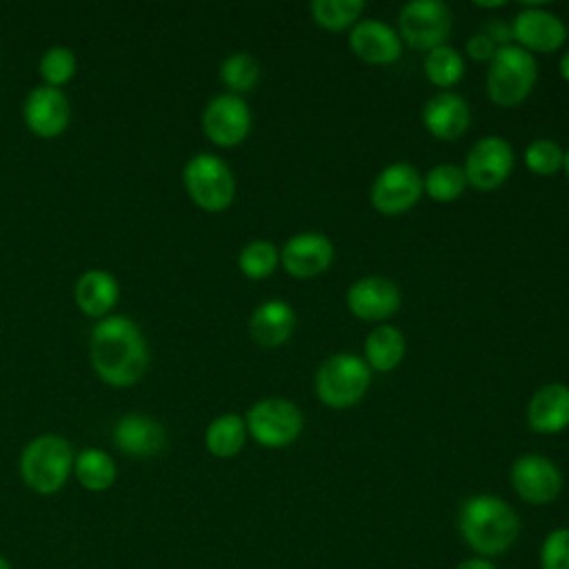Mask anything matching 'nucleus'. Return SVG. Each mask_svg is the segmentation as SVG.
<instances>
[{
    "instance_id": "dca6fc26",
    "label": "nucleus",
    "mask_w": 569,
    "mask_h": 569,
    "mask_svg": "<svg viewBox=\"0 0 569 569\" xmlns=\"http://www.w3.org/2000/svg\"><path fill=\"white\" fill-rule=\"evenodd\" d=\"M280 262L293 278L320 276L333 262V242L318 231L298 233L280 249Z\"/></svg>"
},
{
    "instance_id": "2f4dec72",
    "label": "nucleus",
    "mask_w": 569,
    "mask_h": 569,
    "mask_svg": "<svg viewBox=\"0 0 569 569\" xmlns=\"http://www.w3.org/2000/svg\"><path fill=\"white\" fill-rule=\"evenodd\" d=\"M565 149L551 138H536L525 149V164L536 176H553L562 169Z\"/></svg>"
},
{
    "instance_id": "b1692460",
    "label": "nucleus",
    "mask_w": 569,
    "mask_h": 569,
    "mask_svg": "<svg viewBox=\"0 0 569 569\" xmlns=\"http://www.w3.org/2000/svg\"><path fill=\"white\" fill-rule=\"evenodd\" d=\"M247 442V425L238 413H222L209 422L204 431V447L216 458H233Z\"/></svg>"
},
{
    "instance_id": "7ed1b4c3",
    "label": "nucleus",
    "mask_w": 569,
    "mask_h": 569,
    "mask_svg": "<svg viewBox=\"0 0 569 569\" xmlns=\"http://www.w3.org/2000/svg\"><path fill=\"white\" fill-rule=\"evenodd\" d=\"M73 460L76 453L67 438L42 433L24 445L20 453V476L31 491L51 496L60 491L73 473Z\"/></svg>"
},
{
    "instance_id": "bb28decb",
    "label": "nucleus",
    "mask_w": 569,
    "mask_h": 569,
    "mask_svg": "<svg viewBox=\"0 0 569 569\" xmlns=\"http://www.w3.org/2000/svg\"><path fill=\"white\" fill-rule=\"evenodd\" d=\"M425 73L433 87L451 89L460 82V78L465 73V60L453 47L440 44V47L427 51Z\"/></svg>"
},
{
    "instance_id": "423d86ee",
    "label": "nucleus",
    "mask_w": 569,
    "mask_h": 569,
    "mask_svg": "<svg viewBox=\"0 0 569 569\" xmlns=\"http://www.w3.org/2000/svg\"><path fill=\"white\" fill-rule=\"evenodd\" d=\"M189 198L204 211H224L236 196V178L229 164L216 153H196L182 169Z\"/></svg>"
},
{
    "instance_id": "4c0bfd02",
    "label": "nucleus",
    "mask_w": 569,
    "mask_h": 569,
    "mask_svg": "<svg viewBox=\"0 0 569 569\" xmlns=\"http://www.w3.org/2000/svg\"><path fill=\"white\" fill-rule=\"evenodd\" d=\"M562 169H565V173H567V178H569V149L565 151V162H562Z\"/></svg>"
},
{
    "instance_id": "393cba45",
    "label": "nucleus",
    "mask_w": 569,
    "mask_h": 569,
    "mask_svg": "<svg viewBox=\"0 0 569 569\" xmlns=\"http://www.w3.org/2000/svg\"><path fill=\"white\" fill-rule=\"evenodd\" d=\"M116 462L107 451L89 447L76 453L73 476L87 491H107L116 482Z\"/></svg>"
},
{
    "instance_id": "9d476101",
    "label": "nucleus",
    "mask_w": 569,
    "mask_h": 569,
    "mask_svg": "<svg viewBox=\"0 0 569 569\" xmlns=\"http://www.w3.org/2000/svg\"><path fill=\"white\" fill-rule=\"evenodd\" d=\"M462 171L467 176V184L480 191L498 189L513 171V149L500 136L480 138L467 151Z\"/></svg>"
},
{
    "instance_id": "c85d7f7f",
    "label": "nucleus",
    "mask_w": 569,
    "mask_h": 569,
    "mask_svg": "<svg viewBox=\"0 0 569 569\" xmlns=\"http://www.w3.org/2000/svg\"><path fill=\"white\" fill-rule=\"evenodd\" d=\"M313 20L329 31H342L358 22L365 2L362 0H316L311 2Z\"/></svg>"
},
{
    "instance_id": "20e7f679",
    "label": "nucleus",
    "mask_w": 569,
    "mask_h": 569,
    "mask_svg": "<svg viewBox=\"0 0 569 569\" xmlns=\"http://www.w3.org/2000/svg\"><path fill=\"white\" fill-rule=\"evenodd\" d=\"M538 80L536 58L518 44L498 47L489 60L487 96L498 107H518L533 91Z\"/></svg>"
},
{
    "instance_id": "473e14b6",
    "label": "nucleus",
    "mask_w": 569,
    "mask_h": 569,
    "mask_svg": "<svg viewBox=\"0 0 569 569\" xmlns=\"http://www.w3.org/2000/svg\"><path fill=\"white\" fill-rule=\"evenodd\" d=\"M540 569H569V527L551 529L538 551Z\"/></svg>"
},
{
    "instance_id": "9b49d317",
    "label": "nucleus",
    "mask_w": 569,
    "mask_h": 569,
    "mask_svg": "<svg viewBox=\"0 0 569 569\" xmlns=\"http://www.w3.org/2000/svg\"><path fill=\"white\" fill-rule=\"evenodd\" d=\"M509 478L518 498L529 505H549L562 491V473L558 465L540 453L516 458Z\"/></svg>"
},
{
    "instance_id": "f3484780",
    "label": "nucleus",
    "mask_w": 569,
    "mask_h": 569,
    "mask_svg": "<svg viewBox=\"0 0 569 569\" xmlns=\"http://www.w3.org/2000/svg\"><path fill=\"white\" fill-rule=\"evenodd\" d=\"M351 51L369 64H391L402 53V40L398 31L380 20H358L349 33Z\"/></svg>"
},
{
    "instance_id": "2eb2a0df",
    "label": "nucleus",
    "mask_w": 569,
    "mask_h": 569,
    "mask_svg": "<svg viewBox=\"0 0 569 569\" xmlns=\"http://www.w3.org/2000/svg\"><path fill=\"white\" fill-rule=\"evenodd\" d=\"M347 307L358 320L382 322L400 307V289L385 276H365L347 291Z\"/></svg>"
},
{
    "instance_id": "a211bd4d",
    "label": "nucleus",
    "mask_w": 569,
    "mask_h": 569,
    "mask_svg": "<svg viewBox=\"0 0 569 569\" xmlns=\"http://www.w3.org/2000/svg\"><path fill=\"white\" fill-rule=\"evenodd\" d=\"M116 447L131 458H149L164 449L167 433L164 427L144 413H124L113 425Z\"/></svg>"
},
{
    "instance_id": "72a5a7b5",
    "label": "nucleus",
    "mask_w": 569,
    "mask_h": 569,
    "mask_svg": "<svg viewBox=\"0 0 569 569\" xmlns=\"http://www.w3.org/2000/svg\"><path fill=\"white\" fill-rule=\"evenodd\" d=\"M496 49H498L496 42H493L485 31L471 36V38L467 40V44H465L467 56H469L471 60H476V62H487V60H491L493 53H496Z\"/></svg>"
},
{
    "instance_id": "412c9836",
    "label": "nucleus",
    "mask_w": 569,
    "mask_h": 569,
    "mask_svg": "<svg viewBox=\"0 0 569 569\" xmlns=\"http://www.w3.org/2000/svg\"><path fill=\"white\" fill-rule=\"evenodd\" d=\"M118 298V280L104 269L84 271L73 287V300L78 309L89 318H107L109 311L116 307Z\"/></svg>"
},
{
    "instance_id": "f8f14e48",
    "label": "nucleus",
    "mask_w": 569,
    "mask_h": 569,
    "mask_svg": "<svg viewBox=\"0 0 569 569\" xmlns=\"http://www.w3.org/2000/svg\"><path fill=\"white\" fill-rule=\"evenodd\" d=\"M251 129V111L242 96L220 93L202 111V131L218 147L240 144Z\"/></svg>"
},
{
    "instance_id": "ddd939ff",
    "label": "nucleus",
    "mask_w": 569,
    "mask_h": 569,
    "mask_svg": "<svg viewBox=\"0 0 569 569\" xmlns=\"http://www.w3.org/2000/svg\"><path fill=\"white\" fill-rule=\"evenodd\" d=\"M22 118L27 129L38 138L60 136L71 120V104L62 89L38 84L33 87L22 104Z\"/></svg>"
},
{
    "instance_id": "6e6552de",
    "label": "nucleus",
    "mask_w": 569,
    "mask_h": 569,
    "mask_svg": "<svg viewBox=\"0 0 569 569\" xmlns=\"http://www.w3.org/2000/svg\"><path fill=\"white\" fill-rule=\"evenodd\" d=\"M453 24L451 9L440 0H413L398 13L400 40L413 49L431 51L449 38Z\"/></svg>"
},
{
    "instance_id": "f704fd0d",
    "label": "nucleus",
    "mask_w": 569,
    "mask_h": 569,
    "mask_svg": "<svg viewBox=\"0 0 569 569\" xmlns=\"http://www.w3.org/2000/svg\"><path fill=\"white\" fill-rule=\"evenodd\" d=\"M453 569H498L493 560L489 558H480V556H471V558H465L460 560Z\"/></svg>"
},
{
    "instance_id": "aec40b11",
    "label": "nucleus",
    "mask_w": 569,
    "mask_h": 569,
    "mask_svg": "<svg viewBox=\"0 0 569 569\" xmlns=\"http://www.w3.org/2000/svg\"><path fill=\"white\" fill-rule=\"evenodd\" d=\"M469 107L462 96L453 91H440L427 100L422 109V122L427 131L438 140H456L469 127Z\"/></svg>"
},
{
    "instance_id": "39448f33",
    "label": "nucleus",
    "mask_w": 569,
    "mask_h": 569,
    "mask_svg": "<svg viewBox=\"0 0 569 569\" xmlns=\"http://www.w3.org/2000/svg\"><path fill=\"white\" fill-rule=\"evenodd\" d=\"M316 393L329 409L356 405L371 385V369L356 353H333L316 371Z\"/></svg>"
},
{
    "instance_id": "1a4fd4ad",
    "label": "nucleus",
    "mask_w": 569,
    "mask_h": 569,
    "mask_svg": "<svg viewBox=\"0 0 569 569\" xmlns=\"http://www.w3.org/2000/svg\"><path fill=\"white\" fill-rule=\"evenodd\" d=\"M422 196V176L409 162L385 167L371 184V204L382 216L409 211Z\"/></svg>"
},
{
    "instance_id": "cd10ccee",
    "label": "nucleus",
    "mask_w": 569,
    "mask_h": 569,
    "mask_svg": "<svg viewBox=\"0 0 569 569\" xmlns=\"http://www.w3.org/2000/svg\"><path fill=\"white\" fill-rule=\"evenodd\" d=\"M220 80L229 93H247L260 80V64L251 53L233 51L220 64Z\"/></svg>"
},
{
    "instance_id": "e433bc0d",
    "label": "nucleus",
    "mask_w": 569,
    "mask_h": 569,
    "mask_svg": "<svg viewBox=\"0 0 569 569\" xmlns=\"http://www.w3.org/2000/svg\"><path fill=\"white\" fill-rule=\"evenodd\" d=\"M478 7L482 9H498V7H505V2H476Z\"/></svg>"
},
{
    "instance_id": "6ab92c4d",
    "label": "nucleus",
    "mask_w": 569,
    "mask_h": 569,
    "mask_svg": "<svg viewBox=\"0 0 569 569\" xmlns=\"http://www.w3.org/2000/svg\"><path fill=\"white\" fill-rule=\"evenodd\" d=\"M527 422L536 433H560L569 427V387L549 382L540 387L527 407Z\"/></svg>"
},
{
    "instance_id": "c756f323",
    "label": "nucleus",
    "mask_w": 569,
    "mask_h": 569,
    "mask_svg": "<svg viewBox=\"0 0 569 569\" xmlns=\"http://www.w3.org/2000/svg\"><path fill=\"white\" fill-rule=\"evenodd\" d=\"M280 251L269 240H251L238 253V267L249 280H262L276 271Z\"/></svg>"
},
{
    "instance_id": "58836bf2",
    "label": "nucleus",
    "mask_w": 569,
    "mask_h": 569,
    "mask_svg": "<svg viewBox=\"0 0 569 569\" xmlns=\"http://www.w3.org/2000/svg\"><path fill=\"white\" fill-rule=\"evenodd\" d=\"M0 569H13V567L9 565V560H7V558H2V556H0Z\"/></svg>"
},
{
    "instance_id": "4be33fe9",
    "label": "nucleus",
    "mask_w": 569,
    "mask_h": 569,
    "mask_svg": "<svg viewBox=\"0 0 569 569\" xmlns=\"http://www.w3.org/2000/svg\"><path fill=\"white\" fill-rule=\"evenodd\" d=\"M296 329V311L289 302L273 298L258 305L249 318V333L262 347H278L289 340Z\"/></svg>"
},
{
    "instance_id": "a878e982",
    "label": "nucleus",
    "mask_w": 569,
    "mask_h": 569,
    "mask_svg": "<svg viewBox=\"0 0 569 569\" xmlns=\"http://www.w3.org/2000/svg\"><path fill=\"white\" fill-rule=\"evenodd\" d=\"M467 189V176L462 167L442 162L429 169V173L422 178V191L433 202H453L458 200Z\"/></svg>"
},
{
    "instance_id": "c9c22d12",
    "label": "nucleus",
    "mask_w": 569,
    "mask_h": 569,
    "mask_svg": "<svg viewBox=\"0 0 569 569\" xmlns=\"http://www.w3.org/2000/svg\"><path fill=\"white\" fill-rule=\"evenodd\" d=\"M558 71H560V76L569 82V51L562 53V58H560V62H558Z\"/></svg>"
},
{
    "instance_id": "f257e3e1",
    "label": "nucleus",
    "mask_w": 569,
    "mask_h": 569,
    "mask_svg": "<svg viewBox=\"0 0 569 569\" xmlns=\"http://www.w3.org/2000/svg\"><path fill=\"white\" fill-rule=\"evenodd\" d=\"M89 360L102 382L111 387L136 385L149 365L142 329L127 316L100 318L89 336Z\"/></svg>"
},
{
    "instance_id": "7c9ffc66",
    "label": "nucleus",
    "mask_w": 569,
    "mask_h": 569,
    "mask_svg": "<svg viewBox=\"0 0 569 569\" xmlns=\"http://www.w3.org/2000/svg\"><path fill=\"white\" fill-rule=\"evenodd\" d=\"M38 69H40V78L44 80V84L60 89L76 76V56L69 47L53 44L40 56Z\"/></svg>"
},
{
    "instance_id": "f03ea898",
    "label": "nucleus",
    "mask_w": 569,
    "mask_h": 569,
    "mask_svg": "<svg viewBox=\"0 0 569 569\" xmlns=\"http://www.w3.org/2000/svg\"><path fill=\"white\" fill-rule=\"evenodd\" d=\"M458 531L473 556L493 560L516 545L520 536V518L500 496L476 493L460 505Z\"/></svg>"
},
{
    "instance_id": "4468645a",
    "label": "nucleus",
    "mask_w": 569,
    "mask_h": 569,
    "mask_svg": "<svg viewBox=\"0 0 569 569\" xmlns=\"http://www.w3.org/2000/svg\"><path fill=\"white\" fill-rule=\"evenodd\" d=\"M511 36L518 42V47H522L529 53H553L565 44L567 27L551 11L538 4H527L516 13Z\"/></svg>"
},
{
    "instance_id": "5701e85b",
    "label": "nucleus",
    "mask_w": 569,
    "mask_h": 569,
    "mask_svg": "<svg viewBox=\"0 0 569 569\" xmlns=\"http://www.w3.org/2000/svg\"><path fill=\"white\" fill-rule=\"evenodd\" d=\"M405 336L393 325H378L365 338V362L376 371H393L405 358Z\"/></svg>"
},
{
    "instance_id": "0eeeda50",
    "label": "nucleus",
    "mask_w": 569,
    "mask_h": 569,
    "mask_svg": "<svg viewBox=\"0 0 569 569\" xmlns=\"http://www.w3.org/2000/svg\"><path fill=\"white\" fill-rule=\"evenodd\" d=\"M302 413L287 398H262L244 416L247 433L267 449L291 445L302 431Z\"/></svg>"
}]
</instances>
